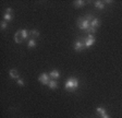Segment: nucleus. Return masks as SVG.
Wrapping results in <instances>:
<instances>
[{
	"mask_svg": "<svg viewBox=\"0 0 122 118\" xmlns=\"http://www.w3.org/2000/svg\"><path fill=\"white\" fill-rule=\"evenodd\" d=\"M64 87H66V90H70V91L76 90L79 87V80L76 78H70L64 83Z\"/></svg>",
	"mask_w": 122,
	"mask_h": 118,
	"instance_id": "obj_1",
	"label": "nucleus"
},
{
	"mask_svg": "<svg viewBox=\"0 0 122 118\" xmlns=\"http://www.w3.org/2000/svg\"><path fill=\"white\" fill-rule=\"evenodd\" d=\"M30 35V32H27V30H20L19 32H16L15 33V35H14V41H15V43H22L23 42V39H25L27 36Z\"/></svg>",
	"mask_w": 122,
	"mask_h": 118,
	"instance_id": "obj_2",
	"label": "nucleus"
},
{
	"mask_svg": "<svg viewBox=\"0 0 122 118\" xmlns=\"http://www.w3.org/2000/svg\"><path fill=\"white\" fill-rule=\"evenodd\" d=\"M77 26L82 30H88V27L91 26V23L85 18H80L77 20Z\"/></svg>",
	"mask_w": 122,
	"mask_h": 118,
	"instance_id": "obj_3",
	"label": "nucleus"
},
{
	"mask_svg": "<svg viewBox=\"0 0 122 118\" xmlns=\"http://www.w3.org/2000/svg\"><path fill=\"white\" fill-rule=\"evenodd\" d=\"M94 43H95V37L93 34H88V36L84 39V45H85V47H87V48L91 47Z\"/></svg>",
	"mask_w": 122,
	"mask_h": 118,
	"instance_id": "obj_4",
	"label": "nucleus"
},
{
	"mask_svg": "<svg viewBox=\"0 0 122 118\" xmlns=\"http://www.w3.org/2000/svg\"><path fill=\"white\" fill-rule=\"evenodd\" d=\"M49 77L50 75H48V73H41V75H39V78H38V81L41 83H43V84H46V85H48V83H49Z\"/></svg>",
	"mask_w": 122,
	"mask_h": 118,
	"instance_id": "obj_5",
	"label": "nucleus"
},
{
	"mask_svg": "<svg viewBox=\"0 0 122 118\" xmlns=\"http://www.w3.org/2000/svg\"><path fill=\"white\" fill-rule=\"evenodd\" d=\"M84 42H82V41H77V42H75V44H74V49H75V51H81L82 49L84 48Z\"/></svg>",
	"mask_w": 122,
	"mask_h": 118,
	"instance_id": "obj_6",
	"label": "nucleus"
},
{
	"mask_svg": "<svg viewBox=\"0 0 122 118\" xmlns=\"http://www.w3.org/2000/svg\"><path fill=\"white\" fill-rule=\"evenodd\" d=\"M9 75H10V77L11 78H13V79H20V75H19V72H18V70H15V69H12V70H10L9 71Z\"/></svg>",
	"mask_w": 122,
	"mask_h": 118,
	"instance_id": "obj_7",
	"label": "nucleus"
},
{
	"mask_svg": "<svg viewBox=\"0 0 122 118\" xmlns=\"http://www.w3.org/2000/svg\"><path fill=\"white\" fill-rule=\"evenodd\" d=\"M49 75H50L52 79H58V78L60 77V72H59L58 70H52V71L49 73Z\"/></svg>",
	"mask_w": 122,
	"mask_h": 118,
	"instance_id": "obj_8",
	"label": "nucleus"
},
{
	"mask_svg": "<svg viewBox=\"0 0 122 118\" xmlns=\"http://www.w3.org/2000/svg\"><path fill=\"white\" fill-rule=\"evenodd\" d=\"M99 25H100V21H99L98 19H94V20L91 22V26L92 27H94V28L98 27Z\"/></svg>",
	"mask_w": 122,
	"mask_h": 118,
	"instance_id": "obj_9",
	"label": "nucleus"
},
{
	"mask_svg": "<svg viewBox=\"0 0 122 118\" xmlns=\"http://www.w3.org/2000/svg\"><path fill=\"white\" fill-rule=\"evenodd\" d=\"M30 37H32V39H35L39 36V32H38L37 30H33V31L30 32Z\"/></svg>",
	"mask_w": 122,
	"mask_h": 118,
	"instance_id": "obj_10",
	"label": "nucleus"
},
{
	"mask_svg": "<svg viewBox=\"0 0 122 118\" xmlns=\"http://www.w3.org/2000/svg\"><path fill=\"white\" fill-rule=\"evenodd\" d=\"M48 86L50 87V89H57V86H58V82H57V81H55V80H50V81H49V83H48Z\"/></svg>",
	"mask_w": 122,
	"mask_h": 118,
	"instance_id": "obj_11",
	"label": "nucleus"
},
{
	"mask_svg": "<svg viewBox=\"0 0 122 118\" xmlns=\"http://www.w3.org/2000/svg\"><path fill=\"white\" fill-rule=\"evenodd\" d=\"M84 5H85V1H83V0H76V1H74V5H75L76 8H82Z\"/></svg>",
	"mask_w": 122,
	"mask_h": 118,
	"instance_id": "obj_12",
	"label": "nucleus"
},
{
	"mask_svg": "<svg viewBox=\"0 0 122 118\" xmlns=\"http://www.w3.org/2000/svg\"><path fill=\"white\" fill-rule=\"evenodd\" d=\"M95 7H96L97 9H104L105 8V5H104V2H102V1H96L95 2Z\"/></svg>",
	"mask_w": 122,
	"mask_h": 118,
	"instance_id": "obj_13",
	"label": "nucleus"
},
{
	"mask_svg": "<svg viewBox=\"0 0 122 118\" xmlns=\"http://www.w3.org/2000/svg\"><path fill=\"white\" fill-rule=\"evenodd\" d=\"M3 20H5V22H10V21L12 20V14H7V13H5V14H3Z\"/></svg>",
	"mask_w": 122,
	"mask_h": 118,
	"instance_id": "obj_14",
	"label": "nucleus"
},
{
	"mask_svg": "<svg viewBox=\"0 0 122 118\" xmlns=\"http://www.w3.org/2000/svg\"><path fill=\"white\" fill-rule=\"evenodd\" d=\"M27 45H28V48H33V47L36 46V42L34 41V39L30 38V41H28V44H27Z\"/></svg>",
	"mask_w": 122,
	"mask_h": 118,
	"instance_id": "obj_15",
	"label": "nucleus"
},
{
	"mask_svg": "<svg viewBox=\"0 0 122 118\" xmlns=\"http://www.w3.org/2000/svg\"><path fill=\"white\" fill-rule=\"evenodd\" d=\"M96 112L98 114H100V116H102V115H105V114H107L106 113V109H105V108H102V107H98L96 109Z\"/></svg>",
	"mask_w": 122,
	"mask_h": 118,
	"instance_id": "obj_16",
	"label": "nucleus"
},
{
	"mask_svg": "<svg viewBox=\"0 0 122 118\" xmlns=\"http://www.w3.org/2000/svg\"><path fill=\"white\" fill-rule=\"evenodd\" d=\"M87 32H88V34H94L95 32H96V28H94V27H92V26H89L88 30H87Z\"/></svg>",
	"mask_w": 122,
	"mask_h": 118,
	"instance_id": "obj_17",
	"label": "nucleus"
},
{
	"mask_svg": "<svg viewBox=\"0 0 122 118\" xmlns=\"http://www.w3.org/2000/svg\"><path fill=\"white\" fill-rule=\"evenodd\" d=\"M0 26H1V30H5V28H7V22H5V21H2V22H1V24H0Z\"/></svg>",
	"mask_w": 122,
	"mask_h": 118,
	"instance_id": "obj_18",
	"label": "nucleus"
},
{
	"mask_svg": "<svg viewBox=\"0 0 122 118\" xmlns=\"http://www.w3.org/2000/svg\"><path fill=\"white\" fill-rule=\"evenodd\" d=\"M85 19H86V20H87V21H88L89 23H91L92 21L94 20V18H93V16H91V14H88V16H86V18H85Z\"/></svg>",
	"mask_w": 122,
	"mask_h": 118,
	"instance_id": "obj_19",
	"label": "nucleus"
},
{
	"mask_svg": "<svg viewBox=\"0 0 122 118\" xmlns=\"http://www.w3.org/2000/svg\"><path fill=\"white\" fill-rule=\"evenodd\" d=\"M18 84L20 85V86H23V85H24V81H23L22 79H18Z\"/></svg>",
	"mask_w": 122,
	"mask_h": 118,
	"instance_id": "obj_20",
	"label": "nucleus"
},
{
	"mask_svg": "<svg viewBox=\"0 0 122 118\" xmlns=\"http://www.w3.org/2000/svg\"><path fill=\"white\" fill-rule=\"evenodd\" d=\"M11 12H12V9L11 8H8L7 10H5V13H7V14H11Z\"/></svg>",
	"mask_w": 122,
	"mask_h": 118,
	"instance_id": "obj_21",
	"label": "nucleus"
},
{
	"mask_svg": "<svg viewBox=\"0 0 122 118\" xmlns=\"http://www.w3.org/2000/svg\"><path fill=\"white\" fill-rule=\"evenodd\" d=\"M102 118H110V117H109L108 115H107V114H105V115H102Z\"/></svg>",
	"mask_w": 122,
	"mask_h": 118,
	"instance_id": "obj_22",
	"label": "nucleus"
}]
</instances>
